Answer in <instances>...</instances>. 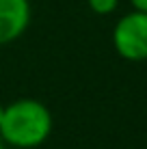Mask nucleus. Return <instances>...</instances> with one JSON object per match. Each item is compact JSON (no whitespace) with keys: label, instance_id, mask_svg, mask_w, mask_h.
I'll list each match as a JSON object with an SVG mask.
<instances>
[{"label":"nucleus","instance_id":"8","mask_svg":"<svg viewBox=\"0 0 147 149\" xmlns=\"http://www.w3.org/2000/svg\"><path fill=\"white\" fill-rule=\"evenodd\" d=\"M4 149H17V147H4Z\"/></svg>","mask_w":147,"mask_h":149},{"label":"nucleus","instance_id":"2","mask_svg":"<svg viewBox=\"0 0 147 149\" xmlns=\"http://www.w3.org/2000/svg\"><path fill=\"white\" fill-rule=\"evenodd\" d=\"M113 48L125 61L147 58V13L130 11L113 28Z\"/></svg>","mask_w":147,"mask_h":149},{"label":"nucleus","instance_id":"5","mask_svg":"<svg viewBox=\"0 0 147 149\" xmlns=\"http://www.w3.org/2000/svg\"><path fill=\"white\" fill-rule=\"evenodd\" d=\"M130 4H132V11L147 13V0H130Z\"/></svg>","mask_w":147,"mask_h":149},{"label":"nucleus","instance_id":"3","mask_svg":"<svg viewBox=\"0 0 147 149\" xmlns=\"http://www.w3.org/2000/svg\"><path fill=\"white\" fill-rule=\"evenodd\" d=\"M30 0H0V45L13 43L30 26Z\"/></svg>","mask_w":147,"mask_h":149},{"label":"nucleus","instance_id":"4","mask_svg":"<svg viewBox=\"0 0 147 149\" xmlns=\"http://www.w3.org/2000/svg\"><path fill=\"white\" fill-rule=\"evenodd\" d=\"M87 4L95 15H110L119 7V0H87Z\"/></svg>","mask_w":147,"mask_h":149},{"label":"nucleus","instance_id":"6","mask_svg":"<svg viewBox=\"0 0 147 149\" xmlns=\"http://www.w3.org/2000/svg\"><path fill=\"white\" fill-rule=\"evenodd\" d=\"M2 115H4V104L0 102V121H2Z\"/></svg>","mask_w":147,"mask_h":149},{"label":"nucleus","instance_id":"1","mask_svg":"<svg viewBox=\"0 0 147 149\" xmlns=\"http://www.w3.org/2000/svg\"><path fill=\"white\" fill-rule=\"evenodd\" d=\"M52 125V112L43 102L35 97H20L11 104H4L0 141L4 143V147L35 149L50 138Z\"/></svg>","mask_w":147,"mask_h":149},{"label":"nucleus","instance_id":"7","mask_svg":"<svg viewBox=\"0 0 147 149\" xmlns=\"http://www.w3.org/2000/svg\"><path fill=\"white\" fill-rule=\"evenodd\" d=\"M0 149H4V143H2V141H0Z\"/></svg>","mask_w":147,"mask_h":149}]
</instances>
